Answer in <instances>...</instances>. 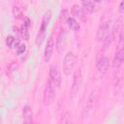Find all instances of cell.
<instances>
[{
    "mask_svg": "<svg viewBox=\"0 0 124 124\" xmlns=\"http://www.w3.org/2000/svg\"><path fill=\"white\" fill-rule=\"evenodd\" d=\"M110 22H111V18L109 16H104L102 17L99 27H98V30H97V34H96V39L98 42L103 41L108 35Z\"/></svg>",
    "mask_w": 124,
    "mask_h": 124,
    "instance_id": "obj_1",
    "label": "cell"
},
{
    "mask_svg": "<svg viewBox=\"0 0 124 124\" xmlns=\"http://www.w3.org/2000/svg\"><path fill=\"white\" fill-rule=\"evenodd\" d=\"M76 62H77L76 54L73 51H69L65 55L64 61H63V71L66 76H69L72 73V71L76 65Z\"/></svg>",
    "mask_w": 124,
    "mask_h": 124,
    "instance_id": "obj_2",
    "label": "cell"
},
{
    "mask_svg": "<svg viewBox=\"0 0 124 124\" xmlns=\"http://www.w3.org/2000/svg\"><path fill=\"white\" fill-rule=\"evenodd\" d=\"M49 18H50V13L47 12L44 17H43V20H42V24H41V27H40V31L36 37V45L38 46H40L43 42H44V39H45V33L46 31V28L48 26V22H49Z\"/></svg>",
    "mask_w": 124,
    "mask_h": 124,
    "instance_id": "obj_3",
    "label": "cell"
},
{
    "mask_svg": "<svg viewBox=\"0 0 124 124\" xmlns=\"http://www.w3.org/2000/svg\"><path fill=\"white\" fill-rule=\"evenodd\" d=\"M55 97V85L48 79L46 83L45 90H44V101L46 104H49L53 101Z\"/></svg>",
    "mask_w": 124,
    "mask_h": 124,
    "instance_id": "obj_4",
    "label": "cell"
},
{
    "mask_svg": "<svg viewBox=\"0 0 124 124\" xmlns=\"http://www.w3.org/2000/svg\"><path fill=\"white\" fill-rule=\"evenodd\" d=\"M100 93H101V90L99 87H94L89 96H88V99H87V102H86V105H85V108H86V110L87 111H90L94 106L96 105V103L98 102L99 100V97H100Z\"/></svg>",
    "mask_w": 124,
    "mask_h": 124,
    "instance_id": "obj_5",
    "label": "cell"
},
{
    "mask_svg": "<svg viewBox=\"0 0 124 124\" xmlns=\"http://www.w3.org/2000/svg\"><path fill=\"white\" fill-rule=\"evenodd\" d=\"M82 80V76H81V69H78L75 74H74V78H73V82H72V87H71V98H74L80 86Z\"/></svg>",
    "mask_w": 124,
    "mask_h": 124,
    "instance_id": "obj_6",
    "label": "cell"
},
{
    "mask_svg": "<svg viewBox=\"0 0 124 124\" xmlns=\"http://www.w3.org/2000/svg\"><path fill=\"white\" fill-rule=\"evenodd\" d=\"M108 66H109V59L108 56H102L96 65V72L99 78H102L108 70Z\"/></svg>",
    "mask_w": 124,
    "mask_h": 124,
    "instance_id": "obj_7",
    "label": "cell"
},
{
    "mask_svg": "<svg viewBox=\"0 0 124 124\" xmlns=\"http://www.w3.org/2000/svg\"><path fill=\"white\" fill-rule=\"evenodd\" d=\"M49 79L51 80V82L55 85V86H60L61 83V73H60V69L59 67L54 64L51 65L49 68Z\"/></svg>",
    "mask_w": 124,
    "mask_h": 124,
    "instance_id": "obj_8",
    "label": "cell"
},
{
    "mask_svg": "<svg viewBox=\"0 0 124 124\" xmlns=\"http://www.w3.org/2000/svg\"><path fill=\"white\" fill-rule=\"evenodd\" d=\"M66 45V31L65 29H61L58 36H57V40H56V50L58 53H61L64 50Z\"/></svg>",
    "mask_w": 124,
    "mask_h": 124,
    "instance_id": "obj_9",
    "label": "cell"
},
{
    "mask_svg": "<svg viewBox=\"0 0 124 124\" xmlns=\"http://www.w3.org/2000/svg\"><path fill=\"white\" fill-rule=\"evenodd\" d=\"M53 47H54V42H53V38L52 35L49 36V38L47 39L46 42V46L45 48V61L48 62L52 56V52H53Z\"/></svg>",
    "mask_w": 124,
    "mask_h": 124,
    "instance_id": "obj_10",
    "label": "cell"
},
{
    "mask_svg": "<svg viewBox=\"0 0 124 124\" xmlns=\"http://www.w3.org/2000/svg\"><path fill=\"white\" fill-rule=\"evenodd\" d=\"M123 59H124V54H123V47L121 46L118 51L115 53L114 55V58H113V61H112V67L114 70H117V69H120L122 63H123Z\"/></svg>",
    "mask_w": 124,
    "mask_h": 124,
    "instance_id": "obj_11",
    "label": "cell"
},
{
    "mask_svg": "<svg viewBox=\"0 0 124 124\" xmlns=\"http://www.w3.org/2000/svg\"><path fill=\"white\" fill-rule=\"evenodd\" d=\"M71 14L72 16H74V18L77 17L78 19H80L81 21H84L85 20V16H84V12H83V9L78 5V4H75L72 6L71 8Z\"/></svg>",
    "mask_w": 124,
    "mask_h": 124,
    "instance_id": "obj_12",
    "label": "cell"
},
{
    "mask_svg": "<svg viewBox=\"0 0 124 124\" xmlns=\"http://www.w3.org/2000/svg\"><path fill=\"white\" fill-rule=\"evenodd\" d=\"M23 122L24 124H33V110L29 106H25L23 108Z\"/></svg>",
    "mask_w": 124,
    "mask_h": 124,
    "instance_id": "obj_13",
    "label": "cell"
},
{
    "mask_svg": "<svg viewBox=\"0 0 124 124\" xmlns=\"http://www.w3.org/2000/svg\"><path fill=\"white\" fill-rule=\"evenodd\" d=\"M81 6H82L83 10H85L88 13H94L99 9L98 2H96V1H82Z\"/></svg>",
    "mask_w": 124,
    "mask_h": 124,
    "instance_id": "obj_14",
    "label": "cell"
},
{
    "mask_svg": "<svg viewBox=\"0 0 124 124\" xmlns=\"http://www.w3.org/2000/svg\"><path fill=\"white\" fill-rule=\"evenodd\" d=\"M6 45L11 48H17L19 46V41L16 40V38L13 36H8L6 38Z\"/></svg>",
    "mask_w": 124,
    "mask_h": 124,
    "instance_id": "obj_15",
    "label": "cell"
},
{
    "mask_svg": "<svg viewBox=\"0 0 124 124\" xmlns=\"http://www.w3.org/2000/svg\"><path fill=\"white\" fill-rule=\"evenodd\" d=\"M67 24H68V26H69L71 29H73V30H75V31H78L79 28H80L79 23H78V22L76 20V18H74V17H68V18H67Z\"/></svg>",
    "mask_w": 124,
    "mask_h": 124,
    "instance_id": "obj_16",
    "label": "cell"
},
{
    "mask_svg": "<svg viewBox=\"0 0 124 124\" xmlns=\"http://www.w3.org/2000/svg\"><path fill=\"white\" fill-rule=\"evenodd\" d=\"M111 42H112V38L111 36L108 34L104 40H103V50H108V48L110 47V45H111Z\"/></svg>",
    "mask_w": 124,
    "mask_h": 124,
    "instance_id": "obj_17",
    "label": "cell"
},
{
    "mask_svg": "<svg viewBox=\"0 0 124 124\" xmlns=\"http://www.w3.org/2000/svg\"><path fill=\"white\" fill-rule=\"evenodd\" d=\"M61 124H73V121H72V117H71L70 112L66 111V112L63 113V115L61 117Z\"/></svg>",
    "mask_w": 124,
    "mask_h": 124,
    "instance_id": "obj_18",
    "label": "cell"
},
{
    "mask_svg": "<svg viewBox=\"0 0 124 124\" xmlns=\"http://www.w3.org/2000/svg\"><path fill=\"white\" fill-rule=\"evenodd\" d=\"M19 33H20V36H21V38H22L23 40H28V38H29V33H28L27 27H26L24 24H22V25L20 26Z\"/></svg>",
    "mask_w": 124,
    "mask_h": 124,
    "instance_id": "obj_19",
    "label": "cell"
},
{
    "mask_svg": "<svg viewBox=\"0 0 124 124\" xmlns=\"http://www.w3.org/2000/svg\"><path fill=\"white\" fill-rule=\"evenodd\" d=\"M13 15L16 18H21L22 17V11H21V8H19L18 6L15 5L13 7Z\"/></svg>",
    "mask_w": 124,
    "mask_h": 124,
    "instance_id": "obj_20",
    "label": "cell"
},
{
    "mask_svg": "<svg viewBox=\"0 0 124 124\" xmlns=\"http://www.w3.org/2000/svg\"><path fill=\"white\" fill-rule=\"evenodd\" d=\"M8 69H9L10 72H16V71L18 69V64H17V62H15V61L11 62V63L9 64V66H8Z\"/></svg>",
    "mask_w": 124,
    "mask_h": 124,
    "instance_id": "obj_21",
    "label": "cell"
},
{
    "mask_svg": "<svg viewBox=\"0 0 124 124\" xmlns=\"http://www.w3.org/2000/svg\"><path fill=\"white\" fill-rule=\"evenodd\" d=\"M26 50V46L25 45H19L16 48V53L17 54H22Z\"/></svg>",
    "mask_w": 124,
    "mask_h": 124,
    "instance_id": "obj_22",
    "label": "cell"
},
{
    "mask_svg": "<svg viewBox=\"0 0 124 124\" xmlns=\"http://www.w3.org/2000/svg\"><path fill=\"white\" fill-rule=\"evenodd\" d=\"M23 24L28 28V27L31 25V20H30L28 17H24V23H23Z\"/></svg>",
    "mask_w": 124,
    "mask_h": 124,
    "instance_id": "obj_23",
    "label": "cell"
},
{
    "mask_svg": "<svg viewBox=\"0 0 124 124\" xmlns=\"http://www.w3.org/2000/svg\"><path fill=\"white\" fill-rule=\"evenodd\" d=\"M61 18H68L67 16V10H64L63 12H61Z\"/></svg>",
    "mask_w": 124,
    "mask_h": 124,
    "instance_id": "obj_24",
    "label": "cell"
},
{
    "mask_svg": "<svg viewBox=\"0 0 124 124\" xmlns=\"http://www.w3.org/2000/svg\"><path fill=\"white\" fill-rule=\"evenodd\" d=\"M123 6H124V1H122V2L120 3V5H119V12H120L121 14H122V13H123V11H124Z\"/></svg>",
    "mask_w": 124,
    "mask_h": 124,
    "instance_id": "obj_25",
    "label": "cell"
},
{
    "mask_svg": "<svg viewBox=\"0 0 124 124\" xmlns=\"http://www.w3.org/2000/svg\"><path fill=\"white\" fill-rule=\"evenodd\" d=\"M1 75H2V71H1V68H0V77H1Z\"/></svg>",
    "mask_w": 124,
    "mask_h": 124,
    "instance_id": "obj_26",
    "label": "cell"
},
{
    "mask_svg": "<svg viewBox=\"0 0 124 124\" xmlns=\"http://www.w3.org/2000/svg\"><path fill=\"white\" fill-rule=\"evenodd\" d=\"M33 124H37V123H34V122H33Z\"/></svg>",
    "mask_w": 124,
    "mask_h": 124,
    "instance_id": "obj_27",
    "label": "cell"
}]
</instances>
